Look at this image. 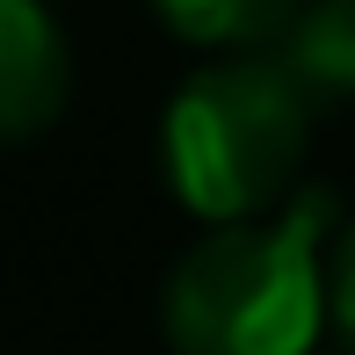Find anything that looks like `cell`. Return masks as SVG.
Masks as SVG:
<instances>
[{
  "instance_id": "6da1fadb",
  "label": "cell",
  "mask_w": 355,
  "mask_h": 355,
  "mask_svg": "<svg viewBox=\"0 0 355 355\" xmlns=\"http://www.w3.org/2000/svg\"><path fill=\"white\" fill-rule=\"evenodd\" d=\"M341 196L297 182L268 218L203 225L167 268L159 327L174 355H319L327 341V247Z\"/></svg>"
},
{
  "instance_id": "7a4b0ae2",
  "label": "cell",
  "mask_w": 355,
  "mask_h": 355,
  "mask_svg": "<svg viewBox=\"0 0 355 355\" xmlns=\"http://www.w3.org/2000/svg\"><path fill=\"white\" fill-rule=\"evenodd\" d=\"M312 159V94L276 51H218L159 109V182L196 225L268 218Z\"/></svg>"
},
{
  "instance_id": "3957f363",
  "label": "cell",
  "mask_w": 355,
  "mask_h": 355,
  "mask_svg": "<svg viewBox=\"0 0 355 355\" xmlns=\"http://www.w3.org/2000/svg\"><path fill=\"white\" fill-rule=\"evenodd\" d=\"M73 94V44L51 0H0V145L51 131Z\"/></svg>"
},
{
  "instance_id": "277c9868",
  "label": "cell",
  "mask_w": 355,
  "mask_h": 355,
  "mask_svg": "<svg viewBox=\"0 0 355 355\" xmlns=\"http://www.w3.org/2000/svg\"><path fill=\"white\" fill-rule=\"evenodd\" d=\"M283 73L304 94H348L355 102V0H297V15L276 37Z\"/></svg>"
},
{
  "instance_id": "5b68a950",
  "label": "cell",
  "mask_w": 355,
  "mask_h": 355,
  "mask_svg": "<svg viewBox=\"0 0 355 355\" xmlns=\"http://www.w3.org/2000/svg\"><path fill=\"white\" fill-rule=\"evenodd\" d=\"M153 15L182 44H203V51H261L283 37L297 0H153Z\"/></svg>"
},
{
  "instance_id": "8992f818",
  "label": "cell",
  "mask_w": 355,
  "mask_h": 355,
  "mask_svg": "<svg viewBox=\"0 0 355 355\" xmlns=\"http://www.w3.org/2000/svg\"><path fill=\"white\" fill-rule=\"evenodd\" d=\"M327 327L355 348V218L334 225V247H327Z\"/></svg>"
}]
</instances>
